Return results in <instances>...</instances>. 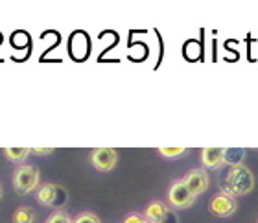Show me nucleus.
Returning a JSON list of instances; mask_svg holds the SVG:
<instances>
[{
  "label": "nucleus",
  "instance_id": "3",
  "mask_svg": "<svg viewBox=\"0 0 258 223\" xmlns=\"http://www.w3.org/2000/svg\"><path fill=\"white\" fill-rule=\"evenodd\" d=\"M194 201H196V196L186 188L183 179L173 181L172 185H170V188H168V203H170L173 208L184 210V208L192 207Z\"/></svg>",
  "mask_w": 258,
  "mask_h": 223
},
{
  "label": "nucleus",
  "instance_id": "13",
  "mask_svg": "<svg viewBox=\"0 0 258 223\" xmlns=\"http://www.w3.org/2000/svg\"><path fill=\"white\" fill-rule=\"evenodd\" d=\"M72 223H102V221H100V218H98L96 214L81 212V214H78L74 219H72Z\"/></svg>",
  "mask_w": 258,
  "mask_h": 223
},
{
  "label": "nucleus",
  "instance_id": "7",
  "mask_svg": "<svg viewBox=\"0 0 258 223\" xmlns=\"http://www.w3.org/2000/svg\"><path fill=\"white\" fill-rule=\"evenodd\" d=\"M201 164L205 170H218L225 164V147H203Z\"/></svg>",
  "mask_w": 258,
  "mask_h": 223
},
{
  "label": "nucleus",
  "instance_id": "16",
  "mask_svg": "<svg viewBox=\"0 0 258 223\" xmlns=\"http://www.w3.org/2000/svg\"><path fill=\"white\" fill-rule=\"evenodd\" d=\"M124 223H150V221L144 218V214L131 212V214H127V216L124 218Z\"/></svg>",
  "mask_w": 258,
  "mask_h": 223
},
{
  "label": "nucleus",
  "instance_id": "10",
  "mask_svg": "<svg viewBox=\"0 0 258 223\" xmlns=\"http://www.w3.org/2000/svg\"><path fill=\"white\" fill-rule=\"evenodd\" d=\"M32 153V147H6L4 155L8 157V161L11 163L21 164L22 161H26V157Z\"/></svg>",
  "mask_w": 258,
  "mask_h": 223
},
{
  "label": "nucleus",
  "instance_id": "18",
  "mask_svg": "<svg viewBox=\"0 0 258 223\" xmlns=\"http://www.w3.org/2000/svg\"><path fill=\"white\" fill-rule=\"evenodd\" d=\"M0 199H2V186H0Z\"/></svg>",
  "mask_w": 258,
  "mask_h": 223
},
{
  "label": "nucleus",
  "instance_id": "12",
  "mask_svg": "<svg viewBox=\"0 0 258 223\" xmlns=\"http://www.w3.org/2000/svg\"><path fill=\"white\" fill-rule=\"evenodd\" d=\"M243 155H245V152H243V150H227V147H225V164L238 166V164H242Z\"/></svg>",
  "mask_w": 258,
  "mask_h": 223
},
{
  "label": "nucleus",
  "instance_id": "9",
  "mask_svg": "<svg viewBox=\"0 0 258 223\" xmlns=\"http://www.w3.org/2000/svg\"><path fill=\"white\" fill-rule=\"evenodd\" d=\"M57 194H59V186H55L54 183H44L37 190V201L44 207H54Z\"/></svg>",
  "mask_w": 258,
  "mask_h": 223
},
{
  "label": "nucleus",
  "instance_id": "15",
  "mask_svg": "<svg viewBox=\"0 0 258 223\" xmlns=\"http://www.w3.org/2000/svg\"><path fill=\"white\" fill-rule=\"evenodd\" d=\"M46 223H72V219H70V216L67 212L57 210V212L50 214L48 219H46Z\"/></svg>",
  "mask_w": 258,
  "mask_h": 223
},
{
  "label": "nucleus",
  "instance_id": "14",
  "mask_svg": "<svg viewBox=\"0 0 258 223\" xmlns=\"http://www.w3.org/2000/svg\"><path fill=\"white\" fill-rule=\"evenodd\" d=\"M159 153H161L162 157H179V155H183L186 153V147H159Z\"/></svg>",
  "mask_w": 258,
  "mask_h": 223
},
{
  "label": "nucleus",
  "instance_id": "5",
  "mask_svg": "<svg viewBox=\"0 0 258 223\" xmlns=\"http://www.w3.org/2000/svg\"><path fill=\"white\" fill-rule=\"evenodd\" d=\"M236 208H238L236 199L223 194V192L216 194L209 203V210L214 216H218V218H229V216H232V214L236 212Z\"/></svg>",
  "mask_w": 258,
  "mask_h": 223
},
{
  "label": "nucleus",
  "instance_id": "2",
  "mask_svg": "<svg viewBox=\"0 0 258 223\" xmlns=\"http://www.w3.org/2000/svg\"><path fill=\"white\" fill-rule=\"evenodd\" d=\"M39 185V170L32 164H21L13 174V186L19 194H30Z\"/></svg>",
  "mask_w": 258,
  "mask_h": 223
},
{
  "label": "nucleus",
  "instance_id": "6",
  "mask_svg": "<svg viewBox=\"0 0 258 223\" xmlns=\"http://www.w3.org/2000/svg\"><path fill=\"white\" fill-rule=\"evenodd\" d=\"M183 183L186 185V188L192 192L194 196L198 197L209 188L210 179L205 168H192L190 172H186V175L183 177Z\"/></svg>",
  "mask_w": 258,
  "mask_h": 223
},
{
  "label": "nucleus",
  "instance_id": "1",
  "mask_svg": "<svg viewBox=\"0 0 258 223\" xmlns=\"http://www.w3.org/2000/svg\"><path fill=\"white\" fill-rule=\"evenodd\" d=\"M223 194L231 197H240V196H247L249 192L254 188V175L253 172L243 166V164H238V166H232L229 170V174L223 181Z\"/></svg>",
  "mask_w": 258,
  "mask_h": 223
},
{
  "label": "nucleus",
  "instance_id": "8",
  "mask_svg": "<svg viewBox=\"0 0 258 223\" xmlns=\"http://www.w3.org/2000/svg\"><path fill=\"white\" fill-rule=\"evenodd\" d=\"M144 218L150 223H164L168 218V207L162 201H151L144 210Z\"/></svg>",
  "mask_w": 258,
  "mask_h": 223
},
{
  "label": "nucleus",
  "instance_id": "4",
  "mask_svg": "<svg viewBox=\"0 0 258 223\" xmlns=\"http://www.w3.org/2000/svg\"><path fill=\"white\" fill-rule=\"evenodd\" d=\"M118 163V153L113 147H96L91 153V164L98 172H111Z\"/></svg>",
  "mask_w": 258,
  "mask_h": 223
},
{
  "label": "nucleus",
  "instance_id": "17",
  "mask_svg": "<svg viewBox=\"0 0 258 223\" xmlns=\"http://www.w3.org/2000/svg\"><path fill=\"white\" fill-rule=\"evenodd\" d=\"M32 153L33 155H50V153H54L52 147H32Z\"/></svg>",
  "mask_w": 258,
  "mask_h": 223
},
{
  "label": "nucleus",
  "instance_id": "11",
  "mask_svg": "<svg viewBox=\"0 0 258 223\" xmlns=\"http://www.w3.org/2000/svg\"><path fill=\"white\" fill-rule=\"evenodd\" d=\"M35 212L30 207H19L13 214V223H33Z\"/></svg>",
  "mask_w": 258,
  "mask_h": 223
}]
</instances>
